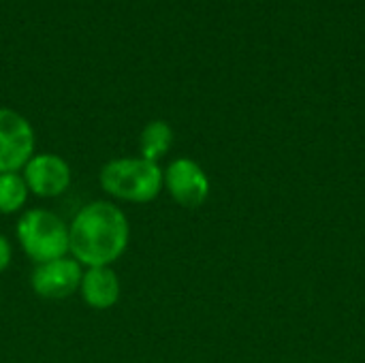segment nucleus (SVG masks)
<instances>
[{
    "label": "nucleus",
    "instance_id": "1",
    "mask_svg": "<svg viewBox=\"0 0 365 363\" xmlns=\"http://www.w3.org/2000/svg\"><path fill=\"white\" fill-rule=\"evenodd\" d=\"M130 240L126 214L109 201L83 205L68 225V255L86 267H111Z\"/></svg>",
    "mask_w": 365,
    "mask_h": 363
},
{
    "label": "nucleus",
    "instance_id": "2",
    "mask_svg": "<svg viewBox=\"0 0 365 363\" xmlns=\"http://www.w3.org/2000/svg\"><path fill=\"white\" fill-rule=\"evenodd\" d=\"M98 180L107 195L128 203H150L163 190V169L141 156L109 160Z\"/></svg>",
    "mask_w": 365,
    "mask_h": 363
},
{
    "label": "nucleus",
    "instance_id": "3",
    "mask_svg": "<svg viewBox=\"0 0 365 363\" xmlns=\"http://www.w3.org/2000/svg\"><path fill=\"white\" fill-rule=\"evenodd\" d=\"M17 242L26 257L41 265L68 257V227L47 210H28L17 220Z\"/></svg>",
    "mask_w": 365,
    "mask_h": 363
},
{
    "label": "nucleus",
    "instance_id": "4",
    "mask_svg": "<svg viewBox=\"0 0 365 363\" xmlns=\"http://www.w3.org/2000/svg\"><path fill=\"white\" fill-rule=\"evenodd\" d=\"M34 128L30 122L9 109L0 107V173H13L26 167L34 156Z\"/></svg>",
    "mask_w": 365,
    "mask_h": 363
},
{
    "label": "nucleus",
    "instance_id": "5",
    "mask_svg": "<svg viewBox=\"0 0 365 363\" xmlns=\"http://www.w3.org/2000/svg\"><path fill=\"white\" fill-rule=\"evenodd\" d=\"M81 276V265L73 257H62L36 265L30 274V287L43 300H66L79 291Z\"/></svg>",
    "mask_w": 365,
    "mask_h": 363
},
{
    "label": "nucleus",
    "instance_id": "6",
    "mask_svg": "<svg viewBox=\"0 0 365 363\" xmlns=\"http://www.w3.org/2000/svg\"><path fill=\"white\" fill-rule=\"evenodd\" d=\"M163 186L182 208L195 210L205 203L210 195V180L205 171L190 158H178L163 171Z\"/></svg>",
    "mask_w": 365,
    "mask_h": 363
},
{
    "label": "nucleus",
    "instance_id": "7",
    "mask_svg": "<svg viewBox=\"0 0 365 363\" xmlns=\"http://www.w3.org/2000/svg\"><path fill=\"white\" fill-rule=\"evenodd\" d=\"M21 175L28 190L43 199L58 197L71 186V167L58 154H34Z\"/></svg>",
    "mask_w": 365,
    "mask_h": 363
},
{
    "label": "nucleus",
    "instance_id": "8",
    "mask_svg": "<svg viewBox=\"0 0 365 363\" xmlns=\"http://www.w3.org/2000/svg\"><path fill=\"white\" fill-rule=\"evenodd\" d=\"M79 293L90 308L107 310L120 300V280L111 267H88L81 276Z\"/></svg>",
    "mask_w": 365,
    "mask_h": 363
},
{
    "label": "nucleus",
    "instance_id": "9",
    "mask_svg": "<svg viewBox=\"0 0 365 363\" xmlns=\"http://www.w3.org/2000/svg\"><path fill=\"white\" fill-rule=\"evenodd\" d=\"M173 143V131L165 120H152L143 126L139 137V152L141 158L156 163L163 158Z\"/></svg>",
    "mask_w": 365,
    "mask_h": 363
},
{
    "label": "nucleus",
    "instance_id": "10",
    "mask_svg": "<svg viewBox=\"0 0 365 363\" xmlns=\"http://www.w3.org/2000/svg\"><path fill=\"white\" fill-rule=\"evenodd\" d=\"M28 186L17 171L0 173V214H17L28 201Z\"/></svg>",
    "mask_w": 365,
    "mask_h": 363
},
{
    "label": "nucleus",
    "instance_id": "11",
    "mask_svg": "<svg viewBox=\"0 0 365 363\" xmlns=\"http://www.w3.org/2000/svg\"><path fill=\"white\" fill-rule=\"evenodd\" d=\"M11 257H13V250H11V244L4 235H0V274L9 267L11 263Z\"/></svg>",
    "mask_w": 365,
    "mask_h": 363
}]
</instances>
